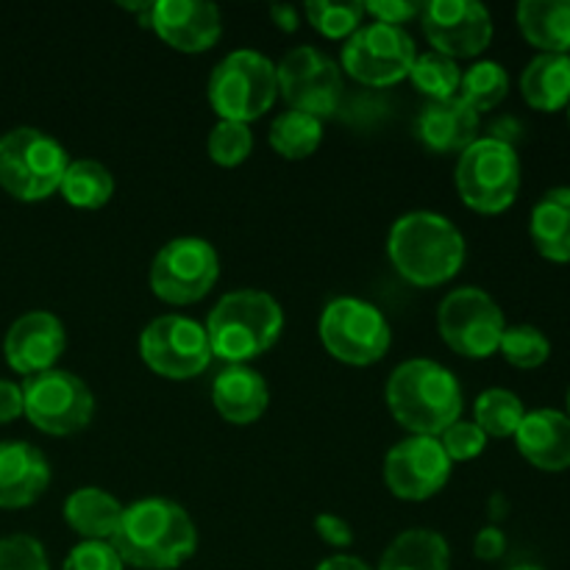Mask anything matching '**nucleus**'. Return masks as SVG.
I'll use <instances>...</instances> for the list:
<instances>
[{
	"label": "nucleus",
	"instance_id": "23",
	"mask_svg": "<svg viewBox=\"0 0 570 570\" xmlns=\"http://www.w3.org/2000/svg\"><path fill=\"white\" fill-rule=\"evenodd\" d=\"M529 234L540 256L549 262H570V187H554L532 206Z\"/></svg>",
	"mask_w": 570,
	"mask_h": 570
},
{
	"label": "nucleus",
	"instance_id": "7",
	"mask_svg": "<svg viewBox=\"0 0 570 570\" xmlns=\"http://www.w3.org/2000/svg\"><path fill=\"white\" fill-rule=\"evenodd\" d=\"M212 109L220 120L245 122L273 109L278 98L276 65L259 50H232L217 61L206 83Z\"/></svg>",
	"mask_w": 570,
	"mask_h": 570
},
{
	"label": "nucleus",
	"instance_id": "10",
	"mask_svg": "<svg viewBox=\"0 0 570 570\" xmlns=\"http://www.w3.org/2000/svg\"><path fill=\"white\" fill-rule=\"evenodd\" d=\"M220 278V256L204 237H176L159 248L150 265V289L173 306L206 298Z\"/></svg>",
	"mask_w": 570,
	"mask_h": 570
},
{
	"label": "nucleus",
	"instance_id": "14",
	"mask_svg": "<svg viewBox=\"0 0 570 570\" xmlns=\"http://www.w3.org/2000/svg\"><path fill=\"white\" fill-rule=\"evenodd\" d=\"M278 95L289 109L326 120L343 100V72L328 53L315 45H298L276 65Z\"/></svg>",
	"mask_w": 570,
	"mask_h": 570
},
{
	"label": "nucleus",
	"instance_id": "2",
	"mask_svg": "<svg viewBox=\"0 0 570 570\" xmlns=\"http://www.w3.org/2000/svg\"><path fill=\"white\" fill-rule=\"evenodd\" d=\"M387 410L401 426L410 434H426V438H440L451 423L462 417L460 379L445 365L434 360H406L390 373L387 390Z\"/></svg>",
	"mask_w": 570,
	"mask_h": 570
},
{
	"label": "nucleus",
	"instance_id": "30",
	"mask_svg": "<svg viewBox=\"0 0 570 570\" xmlns=\"http://www.w3.org/2000/svg\"><path fill=\"white\" fill-rule=\"evenodd\" d=\"M523 415H527V406H523L521 395L507 387L484 390L473 404V423L488 438H515Z\"/></svg>",
	"mask_w": 570,
	"mask_h": 570
},
{
	"label": "nucleus",
	"instance_id": "32",
	"mask_svg": "<svg viewBox=\"0 0 570 570\" xmlns=\"http://www.w3.org/2000/svg\"><path fill=\"white\" fill-rule=\"evenodd\" d=\"M410 78L423 95H429L432 100H445L460 92L462 70L449 56L438 53V50H426V53L415 56Z\"/></svg>",
	"mask_w": 570,
	"mask_h": 570
},
{
	"label": "nucleus",
	"instance_id": "15",
	"mask_svg": "<svg viewBox=\"0 0 570 570\" xmlns=\"http://www.w3.org/2000/svg\"><path fill=\"white\" fill-rule=\"evenodd\" d=\"M417 17L432 48L454 61L473 59L493 39V17L479 0H429Z\"/></svg>",
	"mask_w": 570,
	"mask_h": 570
},
{
	"label": "nucleus",
	"instance_id": "16",
	"mask_svg": "<svg viewBox=\"0 0 570 570\" xmlns=\"http://www.w3.org/2000/svg\"><path fill=\"white\" fill-rule=\"evenodd\" d=\"M454 462L438 438L410 434L384 456V482L395 499L426 501L449 484Z\"/></svg>",
	"mask_w": 570,
	"mask_h": 570
},
{
	"label": "nucleus",
	"instance_id": "28",
	"mask_svg": "<svg viewBox=\"0 0 570 570\" xmlns=\"http://www.w3.org/2000/svg\"><path fill=\"white\" fill-rule=\"evenodd\" d=\"M59 193L76 209H104L115 195V176L106 165L95 159H76L67 165L65 178H61Z\"/></svg>",
	"mask_w": 570,
	"mask_h": 570
},
{
	"label": "nucleus",
	"instance_id": "41",
	"mask_svg": "<svg viewBox=\"0 0 570 570\" xmlns=\"http://www.w3.org/2000/svg\"><path fill=\"white\" fill-rule=\"evenodd\" d=\"M507 551V534L499 527H484L479 529L476 540H473V554L484 562L501 560Z\"/></svg>",
	"mask_w": 570,
	"mask_h": 570
},
{
	"label": "nucleus",
	"instance_id": "47",
	"mask_svg": "<svg viewBox=\"0 0 570 570\" xmlns=\"http://www.w3.org/2000/svg\"><path fill=\"white\" fill-rule=\"evenodd\" d=\"M568 122H570V106H568Z\"/></svg>",
	"mask_w": 570,
	"mask_h": 570
},
{
	"label": "nucleus",
	"instance_id": "31",
	"mask_svg": "<svg viewBox=\"0 0 570 570\" xmlns=\"http://www.w3.org/2000/svg\"><path fill=\"white\" fill-rule=\"evenodd\" d=\"M510 92V72L501 61L493 59H482L473 61L465 72H462L460 81V98L465 100L471 109L476 111H488L495 109L501 100L507 98Z\"/></svg>",
	"mask_w": 570,
	"mask_h": 570
},
{
	"label": "nucleus",
	"instance_id": "42",
	"mask_svg": "<svg viewBox=\"0 0 570 570\" xmlns=\"http://www.w3.org/2000/svg\"><path fill=\"white\" fill-rule=\"evenodd\" d=\"M22 415V387L0 379V423H11Z\"/></svg>",
	"mask_w": 570,
	"mask_h": 570
},
{
	"label": "nucleus",
	"instance_id": "1",
	"mask_svg": "<svg viewBox=\"0 0 570 570\" xmlns=\"http://www.w3.org/2000/svg\"><path fill=\"white\" fill-rule=\"evenodd\" d=\"M111 546L122 566L137 570H176L198 551V527L178 501L139 499L122 510Z\"/></svg>",
	"mask_w": 570,
	"mask_h": 570
},
{
	"label": "nucleus",
	"instance_id": "34",
	"mask_svg": "<svg viewBox=\"0 0 570 570\" xmlns=\"http://www.w3.org/2000/svg\"><path fill=\"white\" fill-rule=\"evenodd\" d=\"M499 351L512 367H521V371H534V367H540L549 362L551 343L538 326L518 323V326L504 328V337H501Z\"/></svg>",
	"mask_w": 570,
	"mask_h": 570
},
{
	"label": "nucleus",
	"instance_id": "13",
	"mask_svg": "<svg viewBox=\"0 0 570 570\" xmlns=\"http://www.w3.org/2000/svg\"><path fill=\"white\" fill-rule=\"evenodd\" d=\"M415 56V39L404 28L367 22L345 39L343 70L367 87H390L410 78Z\"/></svg>",
	"mask_w": 570,
	"mask_h": 570
},
{
	"label": "nucleus",
	"instance_id": "4",
	"mask_svg": "<svg viewBox=\"0 0 570 570\" xmlns=\"http://www.w3.org/2000/svg\"><path fill=\"white\" fill-rule=\"evenodd\" d=\"M204 328L212 356L226 365H248L278 343L284 332V309L271 293L234 289L217 301Z\"/></svg>",
	"mask_w": 570,
	"mask_h": 570
},
{
	"label": "nucleus",
	"instance_id": "35",
	"mask_svg": "<svg viewBox=\"0 0 570 570\" xmlns=\"http://www.w3.org/2000/svg\"><path fill=\"white\" fill-rule=\"evenodd\" d=\"M206 150H209V159L220 167H237L254 150V134L250 126L234 120H217L212 126L209 139H206Z\"/></svg>",
	"mask_w": 570,
	"mask_h": 570
},
{
	"label": "nucleus",
	"instance_id": "43",
	"mask_svg": "<svg viewBox=\"0 0 570 570\" xmlns=\"http://www.w3.org/2000/svg\"><path fill=\"white\" fill-rule=\"evenodd\" d=\"M315 570H373V568L367 566L365 560H360V557L334 554V557H326V560H323Z\"/></svg>",
	"mask_w": 570,
	"mask_h": 570
},
{
	"label": "nucleus",
	"instance_id": "9",
	"mask_svg": "<svg viewBox=\"0 0 570 570\" xmlns=\"http://www.w3.org/2000/svg\"><path fill=\"white\" fill-rule=\"evenodd\" d=\"M22 415L39 432L67 438L89 426L95 415V395L76 373L50 367L22 382Z\"/></svg>",
	"mask_w": 570,
	"mask_h": 570
},
{
	"label": "nucleus",
	"instance_id": "20",
	"mask_svg": "<svg viewBox=\"0 0 570 570\" xmlns=\"http://www.w3.org/2000/svg\"><path fill=\"white\" fill-rule=\"evenodd\" d=\"M518 451L529 465L546 473L570 468V417L560 410H532L515 432Z\"/></svg>",
	"mask_w": 570,
	"mask_h": 570
},
{
	"label": "nucleus",
	"instance_id": "39",
	"mask_svg": "<svg viewBox=\"0 0 570 570\" xmlns=\"http://www.w3.org/2000/svg\"><path fill=\"white\" fill-rule=\"evenodd\" d=\"M417 11H421V3H410V0H367L365 3V14H371L373 22L399 28L417 17Z\"/></svg>",
	"mask_w": 570,
	"mask_h": 570
},
{
	"label": "nucleus",
	"instance_id": "3",
	"mask_svg": "<svg viewBox=\"0 0 570 570\" xmlns=\"http://www.w3.org/2000/svg\"><path fill=\"white\" fill-rule=\"evenodd\" d=\"M465 237L438 212H406L393 223L387 256L395 271L415 287H440L465 265Z\"/></svg>",
	"mask_w": 570,
	"mask_h": 570
},
{
	"label": "nucleus",
	"instance_id": "37",
	"mask_svg": "<svg viewBox=\"0 0 570 570\" xmlns=\"http://www.w3.org/2000/svg\"><path fill=\"white\" fill-rule=\"evenodd\" d=\"M440 445L443 451L449 454L451 462H468V460H476L484 449H488V434L476 426L473 421H456L440 434Z\"/></svg>",
	"mask_w": 570,
	"mask_h": 570
},
{
	"label": "nucleus",
	"instance_id": "46",
	"mask_svg": "<svg viewBox=\"0 0 570 570\" xmlns=\"http://www.w3.org/2000/svg\"><path fill=\"white\" fill-rule=\"evenodd\" d=\"M566 415L570 417V387H568V412H566Z\"/></svg>",
	"mask_w": 570,
	"mask_h": 570
},
{
	"label": "nucleus",
	"instance_id": "21",
	"mask_svg": "<svg viewBox=\"0 0 570 570\" xmlns=\"http://www.w3.org/2000/svg\"><path fill=\"white\" fill-rule=\"evenodd\" d=\"M212 404L223 421L248 426L265 415L271 404V387L265 376L250 365H226L212 384Z\"/></svg>",
	"mask_w": 570,
	"mask_h": 570
},
{
	"label": "nucleus",
	"instance_id": "24",
	"mask_svg": "<svg viewBox=\"0 0 570 570\" xmlns=\"http://www.w3.org/2000/svg\"><path fill=\"white\" fill-rule=\"evenodd\" d=\"M515 17L540 53H570V0H521Z\"/></svg>",
	"mask_w": 570,
	"mask_h": 570
},
{
	"label": "nucleus",
	"instance_id": "5",
	"mask_svg": "<svg viewBox=\"0 0 570 570\" xmlns=\"http://www.w3.org/2000/svg\"><path fill=\"white\" fill-rule=\"evenodd\" d=\"M70 156L39 128L20 126L0 137V187L17 200L37 204L59 193Z\"/></svg>",
	"mask_w": 570,
	"mask_h": 570
},
{
	"label": "nucleus",
	"instance_id": "27",
	"mask_svg": "<svg viewBox=\"0 0 570 570\" xmlns=\"http://www.w3.org/2000/svg\"><path fill=\"white\" fill-rule=\"evenodd\" d=\"M379 570H451V546L434 529H406L387 546Z\"/></svg>",
	"mask_w": 570,
	"mask_h": 570
},
{
	"label": "nucleus",
	"instance_id": "6",
	"mask_svg": "<svg viewBox=\"0 0 570 570\" xmlns=\"http://www.w3.org/2000/svg\"><path fill=\"white\" fill-rule=\"evenodd\" d=\"M456 193L482 215H499L521 193V156L504 137H479L456 159Z\"/></svg>",
	"mask_w": 570,
	"mask_h": 570
},
{
	"label": "nucleus",
	"instance_id": "48",
	"mask_svg": "<svg viewBox=\"0 0 570 570\" xmlns=\"http://www.w3.org/2000/svg\"><path fill=\"white\" fill-rule=\"evenodd\" d=\"M568 56H570V53H568Z\"/></svg>",
	"mask_w": 570,
	"mask_h": 570
},
{
	"label": "nucleus",
	"instance_id": "8",
	"mask_svg": "<svg viewBox=\"0 0 570 570\" xmlns=\"http://www.w3.org/2000/svg\"><path fill=\"white\" fill-rule=\"evenodd\" d=\"M317 334L328 354L345 365L365 367L384 360L393 343V332L376 304L354 295L328 301L321 312Z\"/></svg>",
	"mask_w": 570,
	"mask_h": 570
},
{
	"label": "nucleus",
	"instance_id": "12",
	"mask_svg": "<svg viewBox=\"0 0 570 570\" xmlns=\"http://www.w3.org/2000/svg\"><path fill=\"white\" fill-rule=\"evenodd\" d=\"M139 356L159 376L184 382L212 365V345L204 323L187 315L154 317L139 334Z\"/></svg>",
	"mask_w": 570,
	"mask_h": 570
},
{
	"label": "nucleus",
	"instance_id": "19",
	"mask_svg": "<svg viewBox=\"0 0 570 570\" xmlns=\"http://www.w3.org/2000/svg\"><path fill=\"white\" fill-rule=\"evenodd\" d=\"M50 484L48 456L26 440L0 443V507H31Z\"/></svg>",
	"mask_w": 570,
	"mask_h": 570
},
{
	"label": "nucleus",
	"instance_id": "25",
	"mask_svg": "<svg viewBox=\"0 0 570 570\" xmlns=\"http://www.w3.org/2000/svg\"><path fill=\"white\" fill-rule=\"evenodd\" d=\"M122 510L126 507L106 490L78 488L67 495L65 521L72 532L81 534V540H106V543H111L122 521Z\"/></svg>",
	"mask_w": 570,
	"mask_h": 570
},
{
	"label": "nucleus",
	"instance_id": "18",
	"mask_svg": "<svg viewBox=\"0 0 570 570\" xmlns=\"http://www.w3.org/2000/svg\"><path fill=\"white\" fill-rule=\"evenodd\" d=\"M148 26L181 53H204L220 39L223 14L209 0H156Z\"/></svg>",
	"mask_w": 570,
	"mask_h": 570
},
{
	"label": "nucleus",
	"instance_id": "33",
	"mask_svg": "<svg viewBox=\"0 0 570 570\" xmlns=\"http://www.w3.org/2000/svg\"><path fill=\"white\" fill-rule=\"evenodd\" d=\"M304 14L323 37L348 39L365 20V3L360 0H309Z\"/></svg>",
	"mask_w": 570,
	"mask_h": 570
},
{
	"label": "nucleus",
	"instance_id": "22",
	"mask_svg": "<svg viewBox=\"0 0 570 570\" xmlns=\"http://www.w3.org/2000/svg\"><path fill=\"white\" fill-rule=\"evenodd\" d=\"M417 137L438 154H462L479 139V111L460 95L445 100H429L417 117Z\"/></svg>",
	"mask_w": 570,
	"mask_h": 570
},
{
	"label": "nucleus",
	"instance_id": "11",
	"mask_svg": "<svg viewBox=\"0 0 570 570\" xmlns=\"http://www.w3.org/2000/svg\"><path fill=\"white\" fill-rule=\"evenodd\" d=\"M438 328L451 351L468 360H488L504 337V312L482 287L451 289L438 306Z\"/></svg>",
	"mask_w": 570,
	"mask_h": 570
},
{
	"label": "nucleus",
	"instance_id": "38",
	"mask_svg": "<svg viewBox=\"0 0 570 570\" xmlns=\"http://www.w3.org/2000/svg\"><path fill=\"white\" fill-rule=\"evenodd\" d=\"M61 570H126L115 546L106 540H81L76 549L67 554Z\"/></svg>",
	"mask_w": 570,
	"mask_h": 570
},
{
	"label": "nucleus",
	"instance_id": "26",
	"mask_svg": "<svg viewBox=\"0 0 570 570\" xmlns=\"http://www.w3.org/2000/svg\"><path fill=\"white\" fill-rule=\"evenodd\" d=\"M521 95L538 111H560L570 106V56H534L521 72Z\"/></svg>",
	"mask_w": 570,
	"mask_h": 570
},
{
	"label": "nucleus",
	"instance_id": "29",
	"mask_svg": "<svg viewBox=\"0 0 570 570\" xmlns=\"http://www.w3.org/2000/svg\"><path fill=\"white\" fill-rule=\"evenodd\" d=\"M271 145L284 159H306L315 154L323 142V120L304 115V111H282L271 122Z\"/></svg>",
	"mask_w": 570,
	"mask_h": 570
},
{
	"label": "nucleus",
	"instance_id": "40",
	"mask_svg": "<svg viewBox=\"0 0 570 570\" xmlns=\"http://www.w3.org/2000/svg\"><path fill=\"white\" fill-rule=\"evenodd\" d=\"M315 532L332 549H348L354 543V527L337 512H321L315 518Z\"/></svg>",
	"mask_w": 570,
	"mask_h": 570
},
{
	"label": "nucleus",
	"instance_id": "45",
	"mask_svg": "<svg viewBox=\"0 0 570 570\" xmlns=\"http://www.w3.org/2000/svg\"><path fill=\"white\" fill-rule=\"evenodd\" d=\"M510 570H546V568H540V566H515V568H510Z\"/></svg>",
	"mask_w": 570,
	"mask_h": 570
},
{
	"label": "nucleus",
	"instance_id": "36",
	"mask_svg": "<svg viewBox=\"0 0 570 570\" xmlns=\"http://www.w3.org/2000/svg\"><path fill=\"white\" fill-rule=\"evenodd\" d=\"M0 570H50L45 546L31 534L0 538Z\"/></svg>",
	"mask_w": 570,
	"mask_h": 570
},
{
	"label": "nucleus",
	"instance_id": "44",
	"mask_svg": "<svg viewBox=\"0 0 570 570\" xmlns=\"http://www.w3.org/2000/svg\"><path fill=\"white\" fill-rule=\"evenodd\" d=\"M271 14H273V22H276L278 28H284V31H295L301 22L298 9H295L293 3H273Z\"/></svg>",
	"mask_w": 570,
	"mask_h": 570
},
{
	"label": "nucleus",
	"instance_id": "17",
	"mask_svg": "<svg viewBox=\"0 0 570 570\" xmlns=\"http://www.w3.org/2000/svg\"><path fill=\"white\" fill-rule=\"evenodd\" d=\"M67 332L65 323L53 312L33 309L17 317L3 340V354L11 371L20 376H37L50 371L65 354Z\"/></svg>",
	"mask_w": 570,
	"mask_h": 570
}]
</instances>
